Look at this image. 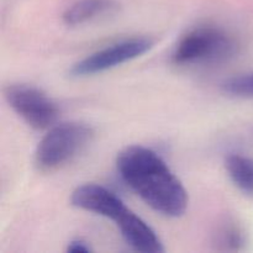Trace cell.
Listing matches in <instances>:
<instances>
[{
    "label": "cell",
    "mask_w": 253,
    "mask_h": 253,
    "mask_svg": "<svg viewBox=\"0 0 253 253\" xmlns=\"http://www.w3.org/2000/svg\"><path fill=\"white\" fill-rule=\"evenodd\" d=\"M116 167L124 182L155 211L179 217L188 207L184 187L155 151L130 146L121 151Z\"/></svg>",
    "instance_id": "obj_1"
},
{
    "label": "cell",
    "mask_w": 253,
    "mask_h": 253,
    "mask_svg": "<svg viewBox=\"0 0 253 253\" xmlns=\"http://www.w3.org/2000/svg\"><path fill=\"white\" fill-rule=\"evenodd\" d=\"M93 137V130L82 123L57 124L42 137L35 153L41 170H52L76 157Z\"/></svg>",
    "instance_id": "obj_2"
},
{
    "label": "cell",
    "mask_w": 253,
    "mask_h": 253,
    "mask_svg": "<svg viewBox=\"0 0 253 253\" xmlns=\"http://www.w3.org/2000/svg\"><path fill=\"white\" fill-rule=\"evenodd\" d=\"M236 43L222 30L203 26L192 30L180 39L173 52V62L179 66L215 63L234 56Z\"/></svg>",
    "instance_id": "obj_3"
},
{
    "label": "cell",
    "mask_w": 253,
    "mask_h": 253,
    "mask_svg": "<svg viewBox=\"0 0 253 253\" xmlns=\"http://www.w3.org/2000/svg\"><path fill=\"white\" fill-rule=\"evenodd\" d=\"M4 95L12 110L36 130L49 128L58 119V108L42 90L26 84H12Z\"/></svg>",
    "instance_id": "obj_4"
},
{
    "label": "cell",
    "mask_w": 253,
    "mask_h": 253,
    "mask_svg": "<svg viewBox=\"0 0 253 253\" xmlns=\"http://www.w3.org/2000/svg\"><path fill=\"white\" fill-rule=\"evenodd\" d=\"M153 43L147 39H131L91 53L71 68L72 77H88L103 73L116 66L142 56L152 48Z\"/></svg>",
    "instance_id": "obj_5"
},
{
    "label": "cell",
    "mask_w": 253,
    "mask_h": 253,
    "mask_svg": "<svg viewBox=\"0 0 253 253\" xmlns=\"http://www.w3.org/2000/svg\"><path fill=\"white\" fill-rule=\"evenodd\" d=\"M73 207L116 221L127 210L120 198L98 184H84L77 188L71 197Z\"/></svg>",
    "instance_id": "obj_6"
},
{
    "label": "cell",
    "mask_w": 253,
    "mask_h": 253,
    "mask_svg": "<svg viewBox=\"0 0 253 253\" xmlns=\"http://www.w3.org/2000/svg\"><path fill=\"white\" fill-rule=\"evenodd\" d=\"M115 222L126 244L135 251L143 253H161L165 251L160 237L153 231L152 227L130 209L126 210Z\"/></svg>",
    "instance_id": "obj_7"
},
{
    "label": "cell",
    "mask_w": 253,
    "mask_h": 253,
    "mask_svg": "<svg viewBox=\"0 0 253 253\" xmlns=\"http://www.w3.org/2000/svg\"><path fill=\"white\" fill-rule=\"evenodd\" d=\"M116 9L118 2L114 0H78L64 11L63 21L68 26H77Z\"/></svg>",
    "instance_id": "obj_8"
},
{
    "label": "cell",
    "mask_w": 253,
    "mask_h": 253,
    "mask_svg": "<svg viewBox=\"0 0 253 253\" xmlns=\"http://www.w3.org/2000/svg\"><path fill=\"white\" fill-rule=\"evenodd\" d=\"M225 167L234 184L245 194L253 197V158L234 153L226 157Z\"/></svg>",
    "instance_id": "obj_9"
},
{
    "label": "cell",
    "mask_w": 253,
    "mask_h": 253,
    "mask_svg": "<svg viewBox=\"0 0 253 253\" xmlns=\"http://www.w3.org/2000/svg\"><path fill=\"white\" fill-rule=\"evenodd\" d=\"M222 89L231 95L253 98V72L229 79L222 84Z\"/></svg>",
    "instance_id": "obj_10"
},
{
    "label": "cell",
    "mask_w": 253,
    "mask_h": 253,
    "mask_svg": "<svg viewBox=\"0 0 253 253\" xmlns=\"http://www.w3.org/2000/svg\"><path fill=\"white\" fill-rule=\"evenodd\" d=\"M222 244L231 249L239 250L241 245H244V236L236 227H227L222 232Z\"/></svg>",
    "instance_id": "obj_11"
},
{
    "label": "cell",
    "mask_w": 253,
    "mask_h": 253,
    "mask_svg": "<svg viewBox=\"0 0 253 253\" xmlns=\"http://www.w3.org/2000/svg\"><path fill=\"white\" fill-rule=\"evenodd\" d=\"M67 251L73 253H88L91 251V249L86 242L82 241V240H74V241L69 242Z\"/></svg>",
    "instance_id": "obj_12"
}]
</instances>
